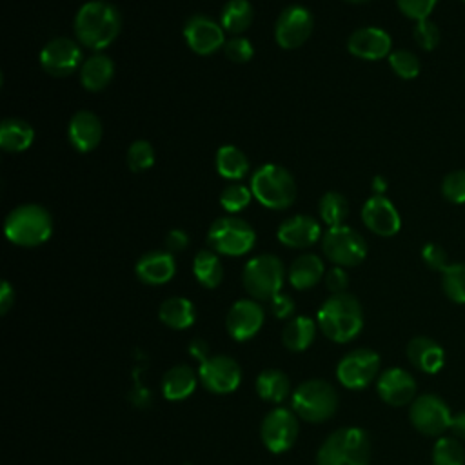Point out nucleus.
Here are the masks:
<instances>
[{"mask_svg": "<svg viewBox=\"0 0 465 465\" xmlns=\"http://www.w3.org/2000/svg\"><path fill=\"white\" fill-rule=\"evenodd\" d=\"M122 16L116 5L105 0L85 2L74 15L73 29L80 45L91 51L109 47L120 35Z\"/></svg>", "mask_w": 465, "mask_h": 465, "instance_id": "obj_1", "label": "nucleus"}, {"mask_svg": "<svg viewBox=\"0 0 465 465\" xmlns=\"http://www.w3.org/2000/svg\"><path fill=\"white\" fill-rule=\"evenodd\" d=\"M320 331L332 341L345 343L358 336L363 327V312L360 302L349 294H332L318 311Z\"/></svg>", "mask_w": 465, "mask_h": 465, "instance_id": "obj_2", "label": "nucleus"}, {"mask_svg": "<svg viewBox=\"0 0 465 465\" xmlns=\"http://www.w3.org/2000/svg\"><path fill=\"white\" fill-rule=\"evenodd\" d=\"M4 232L15 245L36 247L51 238L53 218L45 207L38 203H24L5 216Z\"/></svg>", "mask_w": 465, "mask_h": 465, "instance_id": "obj_3", "label": "nucleus"}, {"mask_svg": "<svg viewBox=\"0 0 465 465\" xmlns=\"http://www.w3.org/2000/svg\"><path fill=\"white\" fill-rule=\"evenodd\" d=\"M371 440L360 427H343L325 438L316 454L318 465H367Z\"/></svg>", "mask_w": 465, "mask_h": 465, "instance_id": "obj_4", "label": "nucleus"}, {"mask_svg": "<svg viewBox=\"0 0 465 465\" xmlns=\"http://www.w3.org/2000/svg\"><path fill=\"white\" fill-rule=\"evenodd\" d=\"M252 196L267 209H287L296 198V183L292 174L276 163L258 167L249 183Z\"/></svg>", "mask_w": 465, "mask_h": 465, "instance_id": "obj_5", "label": "nucleus"}, {"mask_svg": "<svg viewBox=\"0 0 465 465\" xmlns=\"http://www.w3.org/2000/svg\"><path fill=\"white\" fill-rule=\"evenodd\" d=\"M338 394L334 387L323 380H309L292 392V411L302 420L320 423L336 412Z\"/></svg>", "mask_w": 465, "mask_h": 465, "instance_id": "obj_6", "label": "nucleus"}, {"mask_svg": "<svg viewBox=\"0 0 465 465\" xmlns=\"http://www.w3.org/2000/svg\"><path fill=\"white\" fill-rule=\"evenodd\" d=\"M256 242L254 229L238 216H222L214 220L207 231L211 251L225 256L247 254Z\"/></svg>", "mask_w": 465, "mask_h": 465, "instance_id": "obj_7", "label": "nucleus"}, {"mask_svg": "<svg viewBox=\"0 0 465 465\" xmlns=\"http://www.w3.org/2000/svg\"><path fill=\"white\" fill-rule=\"evenodd\" d=\"M285 280V267L274 254H258L251 258L242 272L245 291L256 300L274 298Z\"/></svg>", "mask_w": 465, "mask_h": 465, "instance_id": "obj_8", "label": "nucleus"}, {"mask_svg": "<svg viewBox=\"0 0 465 465\" xmlns=\"http://www.w3.org/2000/svg\"><path fill=\"white\" fill-rule=\"evenodd\" d=\"M322 251L327 260L338 267H354L367 256V242L363 236L341 223L329 227L322 236Z\"/></svg>", "mask_w": 465, "mask_h": 465, "instance_id": "obj_9", "label": "nucleus"}, {"mask_svg": "<svg viewBox=\"0 0 465 465\" xmlns=\"http://www.w3.org/2000/svg\"><path fill=\"white\" fill-rule=\"evenodd\" d=\"M411 423L425 436H440L450 425V411L447 403L436 394H420L412 400L409 409Z\"/></svg>", "mask_w": 465, "mask_h": 465, "instance_id": "obj_10", "label": "nucleus"}, {"mask_svg": "<svg viewBox=\"0 0 465 465\" xmlns=\"http://www.w3.org/2000/svg\"><path fill=\"white\" fill-rule=\"evenodd\" d=\"M82 47L76 40L56 36L40 51V65L51 76H69L82 65Z\"/></svg>", "mask_w": 465, "mask_h": 465, "instance_id": "obj_11", "label": "nucleus"}, {"mask_svg": "<svg viewBox=\"0 0 465 465\" xmlns=\"http://www.w3.org/2000/svg\"><path fill=\"white\" fill-rule=\"evenodd\" d=\"M378 369L380 356L374 351L354 349L340 360L336 367V376L340 383L347 389H363L376 378Z\"/></svg>", "mask_w": 465, "mask_h": 465, "instance_id": "obj_12", "label": "nucleus"}, {"mask_svg": "<svg viewBox=\"0 0 465 465\" xmlns=\"http://www.w3.org/2000/svg\"><path fill=\"white\" fill-rule=\"evenodd\" d=\"M314 27L311 11L303 5L285 7L274 25V38L282 49H296L303 45Z\"/></svg>", "mask_w": 465, "mask_h": 465, "instance_id": "obj_13", "label": "nucleus"}, {"mask_svg": "<svg viewBox=\"0 0 465 465\" xmlns=\"http://www.w3.org/2000/svg\"><path fill=\"white\" fill-rule=\"evenodd\" d=\"M262 441L263 445L274 452H285L291 449L298 436V420L296 414L289 409L276 407L272 409L262 421Z\"/></svg>", "mask_w": 465, "mask_h": 465, "instance_id": "obj_14", "label": "nucleus"}, {"mask_svg": "<svg viewBox=\"0 0 465 465\" xmlns=\"http://www.w3.org/2000/svg\"><path fill=\"white\" fill-rule=\"evenodd\" d=\"M183 38L191 51L200 56H209L216 53L225 44L223 27L205 15L191 16L183 25Z\"/></svg>", "mask_w": 465, "mask_h": 465, "instance_id": "obj_15", "label": "nucleus"}, {"mask_svg": "<svg viewBox=\"0 0 465 465\" xmlns=\"http://www.w3.org/2000/svg\"><path fill=\"white\" fill-rule=\"evenodd\" d=\"M198 376L207 391L214 394H227L240 385L242 371L232 358L225 354H218L200 363Z\"/></svg>", "mask_w": 465, "mask_h": 465, "instance_id": "obj_16", "label": "nucleus"}, {"mask_svg": "<svg viewBox=\"0 0 465 465\" xmlns=\"http://www.w3.org/2000/svg\"><path fill=\"white\" fill-rule=\"evenodd\" d=\"M361 220L378 236H394L401 227V218L394 203L383 194H372L363 203Z\"/></svg>", "mask_w": 465, "mask_h": 465, "instance_id": "obj_17", "label": "nucleus"}, {"mask_svg": "<svg viewBox=\"0 0 465 465\" xmlns=\"http://www.w3.org/2000/svg\"><path fill=\"white\" fill-rule=\"evenodd\" d=\"M227 332L238 340L245 341L252 338L263 325V309L254 300H238L227 312Z\"/></svg>", "mask_w": 465, "mask_h": 465, "instance_id": "obj_18", "label": "nucleus"}, {"mask_svg": "<svg viewBox=\"0 0 465 465\" xmlns=\"http://www.w3.org/2000/svg\"><path fill=\"white\" fill-rule=\"evenodd\" d=\"M376 391L385 403L392 407H401L412 403L416 396V381L405 369L392 367L380 374Z\"/></svg>", "mask_w": 465, "mask_h": 465, "instance_id": "obj_19", "label": "nucleus"}, {"mask_svg": "<svg viewBox=\"0 0 465 465\" xmlns=\"http://www.w3.org/2000/svg\"><path fill=\"white\" fill-rule=\"evenodd\" d=\"M392 40L387 31L380 27H360L356 29L349 40L347 49L352 56L361 60H380L391 54Z\"/></svg>", "mask_w": 465, "mask_h": 465, "instance_id": "obj_20", "label": "nucleus"}, {"mask_svg": "<svg viewBox=\"0 0 465 465\" xmlns=\"http://www.w3.org/2000/svg\"><path fill=\"white\" fill-rule=\"evenodd\" d=\"M102 134L104 127L94 113L82 109L71 116L67 125V138L78 153H89L96 149L102 142Z\"/></svg>", "mask_w": 465, "mask_h": 465, "instance_id": "obj_21", "label": "nucleus"}, {"mask_svg": "<svg viewBox=\"0 0 465 465\" xmlns=\"http://www.w3.org/2000/svg\"><path fill=\"white\" fill-rule=\"evenodd\" d=\"M278 240L292 249H303L316 243L322 236L320 222L307 214H296L282 222L276 232Z\"/></svg>", "mask_w": 465, "mask_h": 465, "instance_id": "obj_22", "label": "nucleus"}, {"mask_svg": "<svg viewBox=\"0 0 465 465\" xmlns=\"http://www.w3.org/2000/svg\"><path fill=\"white\" fill-rule=\"evenodd\" d=\"M134 272L140 282L147 285H162L167 283L174 272H176V263L174 256L169 251H151L140 256L136 262Z\"/></svg>", "mask_w": 465, "mask_h": 465, "instance_id": "obj_23", "label": "nucleus"}, {"mask_svg": "<svg viewBox=\"0 0 465 465\" xmlns=\"http://www.w3.org/2000/svg\"><path fill=\"white\" fill-rule=\"evenodd\" d=\"M409 361L427 374H436L445 363V352L438 341L427 336H416L407 343Z\"/></svg>", "mask_w": 465, "mask_h": 465, "instance_id": "obj_24", "label": "nucleus"}, {"mask_svg": "<svg viewBox=\"0 0 465 465\" xmlns=\"http://www.w3.org/2000/svg\"><path fill=\"white\" fill-rule=\"evenodd\" d=\"M114 74L113 60L104 53H93L80 65V84L84 89L96 93L105 89Z\"/></svg>", "mask_w": 465, "mask_h": 465, "instance_id": "obj_25", "label": "nucleus"}, {"mask_svg": "<svg viewBox=\"0 0 465 465\" xmlns=\"http://www.w3.org/2000/svg\"><path fill=\"white\" fill-rule=\"evenodd\" d=\"M322 276H323V262L320 260V256H316L312 252L298 256L291 263V269L287 274L289 283L298 291L314 287Z\"/></svg>", "mask_w": 465, "mask_h": 465, "instance_id": "obj_26", "label": "nucleus"}, {"mask_svg": "<svg viewBox=\"0 0 465 465\" xmlns=\"http://www.w3.org/2000/svg\"><path fill=\"white\" fill-rule=\"evenodd\" d=\"M194 387H196V374L189 365L171 367L162 380V392L171 401H178L191 396Z\"/></svg>", "mask_w": 465, "mask_h": 465, "instance_id": "obj_27", "label": "nucleus"}, {"mask_svg": "<svg viewBox=\"0 0 465 465\" xmlns=\"http://www.w3.org/2000/svg\"><path fill=\"white\" fill-rule=\"evenodd\" d=\"M35 140L33 127L20 118H5L0 125V147L5 153H22Z\"/></svg>", "mask_w": 465, "mask_h": 465, "instance_id": "obj_28", "label": "nucleus"}, {"mask_svg": "<svg viewBox=\"0 0 465 465\" xmlns=\"http://www.w3.org/2000/svg\"><path fill=\"white\" fill-rule=\"evenodd\" d=\"M158 316H160L162 323H165L167 327L182 331V329H187L194 323L196 311H194L193 302H189L187 298L173 296V298H167L160 305Z\"/></svg>", "mask_w": 465, "mask_h": 465, "instance_id": "obj_29", "label": "nucleus"}, {"mask_svg": "<svg viewBox=\"0 0 465 465\" xmlns=\"http://www.w3.org/2000/svg\"><path fill=\"white\" fill-rule=\"evenodd\" d=\"M254 11L249 0H227L220 13V25L231 35H242L252 24Z\"/></svg>", "mask_w": 465, "mask_h": 465, "instance_id": "obj_30", "label": "nucleus"}, {"mask_svg": "<svg viewBox=\"0 0 465 465\" xmlns=\"http://www.w3.org/2000/svg\"><path fill=\"white\" fill-rule=\"evenodd\" d=\"M316 336V323L307 316L292 318L282 332V341L289 351L300 352L305 351Z\"/></svg>", "mask_w": 465, "mask_h": 465, "instance_id": "obj_31", "label": "nucleus"}, {"mask_svg": "<svg viewBox=\"0 0 465 465\" xmlns=\"http://www.w3.org/2000/svg\"><path fill=\"white\" fill-rule=\"evenodd\" d=\"M291 383L289 378L278 369H267L256 378V392L262 400L271 403H280L289 396Z\"/></svg>", "mask_w": 465, "mask_h": 465, "instance_id": "obj_32", "label": "nucleus"}, {"mask_svg": "<svg viewBox=\"0 0 465 465\" xmlns=\"http://www.w3.org/2000/svg\"><path fill=\"white\" fill-rule=\"evenodd\" d=\"M216 171L227 180H242L249 173V158L234 145H222L216 151Z\"/></svg>", "mask_w": 465, "mask_h": 465, "instance_id": "obj_33", "label": "nucleus"}, {"mask_svg": "<svg viewBox=\"0 0 465 465\" xmlns=\"http://www.w3.org/2000/svg\"><path fill=\"white\" fill-rule=\"evenodd\" d=\"M193 272H194L196 280L200 282V285H203L207 289L218 287L223 278L222 262L216 256V252L209 251V249L196 252V256L193 260Z\"/></svg>", "mask_w": 465, "mask_h": 465, "instance_id": "obj_34", "label": "nucleus"}, {"mask_svg": "<svg viewBox=\"0 0 465 465\" xmlns=\"http://www.w3.org/2000/svg\"><path fill=\"white\" fill-rule=\"evenodd\" d=\"M318 209H320L322 220L329 227H334V225H341L345 222V218L349 214V202L341 193L329 191L322 196Z\"/></svg>", "mask_w": 465, "mask_h": 465, "instance_id": "obj_35", "label": "nucleus"}, {"mask_svg": "<svg viewBox=\"0 0 465 465\" xmlns=\"http://www.w3.org/2000/svg\"><path fill=\"white\" fill-rule=\"evenodd\" d=\"M432 465H465V450L458 438L441 436L432 447Z\"/></svg>", "mask_w": 465, "mask_h": 465, "instance_id": "obj_36", "label": "nucleus"}, {"mask_svg": "<svg viewBox=\"0 0 465 465\" xmlns=\"http://www.w3.org/2000/svg\"><path fill=\"white\" fill-rule=\"evenodd\" d=\"M445 296L454 303H465V263H449L441 272Z\"/></svg>", "mask_w": 465, "mask_h": 465, "instance_id": "obj_37", "label": "nucleus"}, {"mask_svg": "<svg viewBox=\"0 0 465 465\" xmlns=\"http://www.w3.org/2000/svg\"><path fill=\"white\" fill-rule=\"evenodd\" d=\"M389 58V65L391 69L403 80H412L420 74V58L412 53V51H407V49H396V51H391V54L387 56Z\"/></svg>", "mask_w": 465, "mask_h": 465, "instance_id": "obj_38", "label": "nucleus"}, {"mask_svg": "<svg viewBox=\"0 0 465 465\" xmlns=\"http://www.w3.org/2000/svg\"><path fill=\"white\" fill-rule=\"evenodd\" d=\"M154 163V149L147 140H134L127 149V167L133 173H143Z\"/></svg>", "mask_w": 465, "mask_h": 465, "instance_id": "obj_39", "label": "nucleus"}, {"mask_svg": "<svg viewBox=\"0 0 465 465\" xmlns=\"http://www.w3.org/2000/svg\"><path fill=\"white\" fill-rule=\"evenodd\" d=\"M251 198H252L251 187L243 183H229L220 194V205L227 213L234 214V213H240L243 207H247Z\"/></svg>", "mask_w": 465, "mask_h": 465, "instance_id": "obj_40", "label": "nucleus"}, {"mask_svg": "<svg viewBox=\"0 0 465 465\" xmlns=\"http://www.w3.org/2000/svg\"><path fill=\"white\" fill-rule=\"evenodd\" d=\"M441 194L452 203H465V169L450 171L441 182Z\"/></svg>", "mask_w": 465, "mask_h": 465, "instance_id": "obj_41", "label": "nucleus"}, {"mask_svg": "<svg viewBox=\"0 0 465 465\" xmlns=\"http://www.w3.org/2000/svg\"><path fill=\"white\" fill-rule=\"evenodd\" d=\"M412 36L418 47L423 51H432L440 44V27L432 20L425 18L414 24Z\"/></svg>", "mask_w": 465, "mask_h": 465, "instance_id": "obj_42", "label": "nucleus"}, {"mask_svg": "<svg viewBox=\"0 0 465 465\" xmlns=\"http://www.w3.org/2000/svg\"><path fill=\"white\" fill-rule=\"evenodd\" d=\"M223 53L225 56L231 60V62H236V64H245L252 58L254 54V47L252 44L243 38V36H232L229 40H225L223 44Z\"/></svg>", "mask_w": 465, "mask_h": 465, "instance_id": "obj_43", "label": "nucleus"}, {"mask_svg": "<svg viewBox=\"0 0 465 465\" xmlns=\"http://www.w3.org/2000/svg\"><path fill=\"white\" fill-rule=\"evenodd\" d=\"M398 9L411 20L420 22L429 18L432 9L436 7L438 0H396Z\"/></svg>", "mask_w": 465, "mask_h": 465, "instance_id": "obj_44", "label": "nucleus"}, {"mask_svg": "<svg viewBox=\"0 0 465 465\" xmlns=\"http://www.w3.org/2000/svg\"><path fill=\"white\" fill-rule=\"evenodd\" d=\"M421 258L425 262V265L432 271H440L443 272V269L449 265L447 262V252L441 245L438 243H425L421 249Z\"/></svg>", "mask_w": 465, "mask_h": 465, "instance_id": "obj_45", "label": "nucleus"}, {"mask_svg": "<svg viewBox=\"0 0 465 465\" xmlns=\"http://www.w3.org/2000/svg\"><path fill=\"white\" fill-rule=\"evenodd\" d=\"M325 285L332 294H340L345 292L347 285H349V276L345 272L343 267H332L327 274H325Z\"/></svg>", "mask_w": 465, "mask_h": 465, "instance_id": "obj_46", "label": "nucleus"}, {"mask_svg": "<svg viewBox=\"0 0 465 465\" xmlns=\"http://www.w3.org/2000/svg\"><path fill=\"white\" fill-rule=\"evenodd\" d=\"M269 303H271L272 314L276 318H282V320L289 318L292 314V311H294V302L287 294H282V292H278L274 298H271Z\"/></svg>", "mask_w": 465, "mask_h": 465, "instance_id": "obj_47", "label": "nucleus"}, {"mask_svg": "<svg viewBox=\"0 0 465 465\" xmlns=\"http://www.w3.org/2000/svg\"><path fill=\"white\" fill-rule=\"evenodd\" d=\"M187 245H189V236H187L185 231H182V229H173V231L167 232V236H165V247H167V251H169L171 254L183 251Z\"/></svg>", "mask_w": 465, "mask_h": 465, "instance_id": "obj_48", "label": "nucleus"}, {"mask_svg": "<svg viewBox=\"0 0 465 465\" xmlns=\"http://www.w3.org/2000/svg\"><path fill=\"white\" fill-rule=\"evenodd\" d=\"M15 303V291L11 287L9 282H2V289H0V312L5 314L11 305Z\"/></svg>", "mask_w": 465, "mask_h": 465, "instance_id": "obj_49", "label": "nucleus"}, {"mask_svg": "<svg viewBox=\"0 0 465 465\" xmlns=\"http://www.w3.org/2000/svg\"><path fill=\"white\" fill-rule=\"evenodd\" d=\"M449 430L452 432L454 438L458 440H465V411H460L456 414H452L450 418V425Z\"/></svg>", "mask_w": 465, "mask_h": 465, "instance_id": "obj_50", "label": "nucleus"}, {"mask_svg": "<svg viewBox=\"0 0 465 465\" xmlns=\"http://www.w3.org/2000/svg\"><path fill=\"white\" fill-rule=\"evenodd\" d=\"M189 352H191L194 358H198L200 361H203V360H207V343H205L203 340H200V338H194V340L189 343Z\"/></svg>", "mask_w": 465, "mask_h": 465, "instance_id": "obj_51", "label": "nucleus"}, {"mask_svg": "<svg viewBox=\"0 0 465 465\" xmlns=\"http://www.w3.org/2000/svg\"><path fill=\"white\" fill-rule=\"evenodd\" d=\"M372 189H374V194H383L387 189V182L381 176H376L372 182Z\"/></svg>", "mask_w": 465, "mask_h": 465, "instance_id": "obj_52", "label": "nucleus"}, {"mask_svg": "<svg viewBox=\"0 0 465 465\" xmlns=\"http://www.w3.org/2000/svg\"><path fill=\"white\" fill-rule=\"evenodd\" d=\"M345 2H351V4H363V2H367V0H345Z\"/></svg>", "mask_w": 465, "mask_h": 465, "instance_id": "obj_53", "label": "nucleus"}, {"mask_svg": "<svg viewBox=\"0 0 465 465\" xmlns=\"http://www.w3.org/2000/svg\"><path fill=\"white\" fill-rule=\"evenodd\" d=\"M461 2H465V0H461Z\"/></svg>", "mask_w": 465, "mask_h": 465, "instance_id": "obj_54", "label": "nucleus"}]
</instances>
